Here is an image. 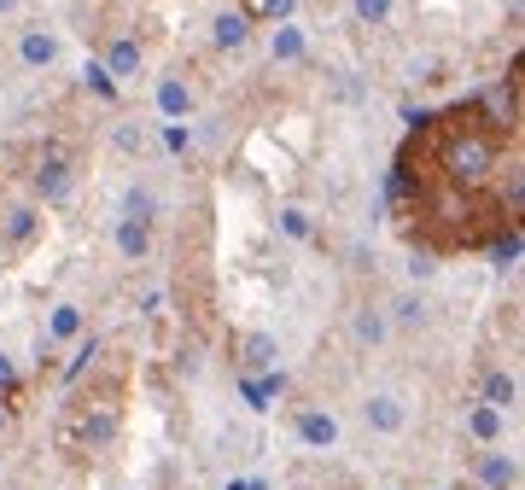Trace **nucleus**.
I'll use <instances>...</instances> for the list:
<instances>
[{
    "mask_svg": "<svg viewBox=\"0 0 525 490\" xmlns=\"http://www.w3.org/2000/svg\"><path fill=\"white\" fill-rule=\"evenodd\" d=\"M362 420H368V432H380V438H397V432L409 426V403H403L397 391H368V403H362Z\"/></svg>",
    "mask_w": 525,
    "mask_h": 490,
    "instance_id": "nucleus-1",
    "label": "nucleus"
},
{
    "mask_svg": "<svg viewBox=\"0 0 525 490\" xmlns=\"http://www.w3.org/2000/svg\"><path fill=\"white\" fill-rule=\"evenodd\" d=\"M70 152L65 146H59V152H47V158H41V170H35V193H41V199H47V205H59V199H65L70 193Z\"/></svg>",
    "mask_w": 525,
    "mask_h": 490,
    "instance_id": "nucleus-2",
    "label": "nucleus"
},
{
    "mask_svg": "<svg viewBox=\"0 0 525 490\" xmlns=\"http://www.w3.org/2000/svg\"><path fill=\"white\" fill-rule=\"evenodd\" d=\"M18 59H24L30 70H53V65H59V35L41 30V24L24 30V35H18Z\"/></svg>",
    "mask_w": 525,
    "mask_h": 490,
    "instance_id": "nucleus-3",
    "label": "nucleus"
},
{
    "mask_svg": "<svg viewBox=\"0 0 525 490\" xmlns=\"http://www.w3.org/2000/svg\"><path fill=\"white\" fill-rule=\"evenodd\" d=\"M140 59H146V53H140V41L135 35H117V41H111V47H105V76H111V82H129V76H140Z\"/></svg>",
    "mask_w": 525,
    "mask_h": 490,
    "instance_id": "nucleus-4",
    "label": "nucleus"
},
{
    "mask_svg": "<svg viewBox=\"0 0 525 490\" xmlns=\"http://www.w3.org/2000/svg\"><path fill=\"white\" fill-rule=\"evenodd\" d=\"M298 438L310 450H333L339 444V420L327 415V409H298Z\"/></svg>",
    "mask_w": 525,
    "mask_h": 490,
    "instance_id": "nucleus-5",
    "label": "nucleus"
},
{
    "mask_svg": "<svg viewBox=\"0 0 525 490\" xmlns=\"http://www.w3.org/2000/svg\"><path fill=\"white\" fill-rule=\"evenodd\" d=\"M304 53H310V35L298 30L292 18H286V24H275V35H269V59H275V65H298Z\"/></svg>",
    "mask_w": 525,
    "mask_h": 490,
    "instance_id": "nucleus-6",
    "label": "nucleus"
},
{
    "mask_svg": "<svg viewBox=\"0 0 525 490\" xmlns=\"http://www.w3.org/2000/svg\"><path fill=\"white\" fill-rule=\"evenodd\" d=\"M479 485L485 490H514L520 485V461H514L508 450H490L485 461H479Z\"/></svg>",
    "mask_w": 525,
    "mask_h": 490,
    "instance_id": "nucleus-7",
    "label": "nucleus"
},
{
    "mask_svg": "<svg viewBox=\"0 0 525 490\" xmlns=\"http://www.w3.org/2000/svg\"><path fill=\"white\" fill-rule=\"evenodd\" d=\"M467 432H473L479 444H496V438L508 432V415L490 409V403H467Z\"/></svg>",
    "mask_w": 525,
    "mask_h": 490,
    "instance_id": "nucleus-8",
    "label": "nucleus"
},
{
    "mask_svg": "<svg viewBox=\"0 0 525 490\" xmlns=\"http://www.w3.org/2000/svg\"><path fill=\"white\" fill-rule=\"evenodd\" d=\"M479 403H490V409H502V415H508V409L520 403V380H514L508 368H490V374H485V397H479Z\"/></svg>",
    "mask_w": 525,
    "mask_h": 490,
    "instance_id": "nucleus-9",
    "label": "nucleus"
},
{
    "mask_svg": "<svg viewBox=\"0 0 525 490\" xmlns=\"http://www.w3.org/2000/svg\"><path fill=\"white\" fill-rule=\"evenodd\" d=\"M245 35H251V24H245V12H216V24H210V41L228 53V47H245Z\"/></svg>",
    "mask_w": 525,
    "mask_h": 490,
    "instance_id": "nucleus-10",
    "label": "nucleus"
},
{
    "mask_svg": "<svg viewBox=\"0 0 525 490\" xmlns=\"http://www.w3.org/2000/svg\"><path fill=\"white\" fill-rule=\"evenodd\" d=\"M117 251L140 263V257L152 251V228H146V222H135V216H123V222H117Z\"/></svg>",
    "mask_w": 525,
    "mask_h": 490,
    "instance_id": "nucleus-11",
    "label": "nucleus"
},
{
    "mask_svg": "<svg viewBox=\"0 0 525 490\" xmlns=\"http://www.w3.org/2000/svg\"><path fill=\"white\" fill-rule=\"evenodd\" d=\"M187 105H193L187 82H181V76H164V82H158V111H164L170 123H181V117H187Z\"/></svg>",
    "mask_w": 525,
    "mask_h": 490,
    "instance_id": "nucleus-12",
    "label": "nucleus"
},
{
    "mask_svg": "<svg viewBox=\"0 0 525 490\" xmlns=\"http://www.w3.org/2000/svg\"><path fill=\"white\" fill-rule=\"evenodd\" d=\"M35 228H41V210H6V245H30Z\"/></svg>",
    "mask_w": 525,
    "mask_h": 490,
    "instance_id": "nucleus-13",
    "label": "nucleus"
},
{
    "mask_svg": "<svg viewBox=\"0 0 525 490\" xmlns=\"http://www.w3.org/2000/svg\"><path fill=\"white\" fill-rule=\"evenodd\" d=\"M123 216H135V222L152 228V222H158V193H152V187H129V193H123Z\"/></svg>",
    "mask_w": 525,
    "mask_h": 490,
    "instance_id": "nucleus-14",
    "label": "nucleus"
},
{
    "mask_svg": "<svg viewBox=\"0 0 525 490\" xmlns=\"http://www.w3.org/2000/svg\"><path fill=\"white\" fill-rule=\"evenodd\" d=\"M240 12H245V24H286L292 18V0H240Z\"/></svg>",
    "mask_w": 525,
    "mask_h": 490,
    "instance_id": "nucleus-15",
    "label": "nucleus"
},
{
    "mask_svg": "<svg viewBox=\"0 0 525 490\" xmlns=\"http://www.w3.org/2000/svg\"><path fill=\"white\" fill-rule=\"evenodd\" d=\"M391 315H397V327H426V298H420V292H397V298H391Z\"/></svg>",
    "mask_w": 525,
    "mask_h": 490,
    "instance_id": "nucleus-16",
    "label": "nucleus"
},
{
    "mask_svg": "<svg viewBox=\"0 0 525 490\" xmlns=\"http://www.w3.org/2000/svg\"><path fill=\"white\" fill-rule=\"evenodd\" d=\"M245 368H251V374H263V368H275V339H269V333H251V339H245Z\"/></svg>",
    "mask_w": 525,
    "mask_h": 490,
    "instance_id": "nucleus-17",
    "label": "nucleus"
},
{
    "mask_svg": "<svg viewBox=\"0 0 525 490\" xmlns=\"http://www.w3.org/2000/svg\"><path fill=\"white\" fill-rule=\"evenodd\" d=\"M47 333H53V339H76V333H82V310H76V304H53Z\"/></svg>",
    "mask_w": 525,
    "mask_h": 490,
    "instance_id": "nucleus-18",
    "label": "nucleus"
},
{
    "mask_svg": "<svg viewBox=\"0 0 525 490\" xmlns=\"http://www.w3.org/2000/svg\"><path fill=\"white\" fill-rule=\"evenodd\" d=\"M356 339H362V345H385V315L374 310V304L356 310Z\"/></svg>",
    "mask_w": 525,
    "mask_h": 490,
    "instance_id": "nucleus-19",
    "label": "nucleus"
},
{
    "mask_svg": "<svg viewBox=\"0 0 525 490\" xmlns=\"http://www.w3.org/2000/svg\"><path fill=\"white\" fill-rule=\"evenodd\" d=\"M490 257H496V269H514V263H520V228H514V222H508V228L496 234Z\"/></svg>",
    "mask_w": 525,
    "mask_h": 490,
    "instance_id": "nucleus-20",
    "label": "nucleus"
},
{
    "mask_svg": "<svg viewBox=\"0 0 525 490\" xmlns=\"http://www.w3.org/2000/svg\"><path fill=\"white\" fill-rule=\"evenodd\" d=\"M350 12H356V24H368V30L391 24V0H350Z\"/></svg>",
    "mask_w": 525,
    "mask_h": 490,
    "instance_id": "nucleus-21",
    "label": "nucleus"
},
{
    "mask_svg": "<svg viewBox=\"0 0 525 490\" xmlns=\"http://www.w3.org/2000/svg\"><path fill=\"white\" fill-rule=\"evenodd\" d=\"M280 228H286V234H292V240H310V210H280Z\"/></svg>",
    "mask_w": 525,
    "mask_h": 490,
    "instance_id": "nucleus-22",
    "label": "nucleus"
},
{
    "mask_svg": "<svg viewBox=\"0 0 525 490\" xmlns=\"http://www.w3.org/2000/svg\"><path fill=\"white\" fill-rule=\"evenodd\" d=\"M82 88H94L100 100H111V94H117V82H111V76H105L100 65H88V70H82Z\"/></svg>",
    "mask_w": 525,
    "mask_h": 490,
    "instance_id": "nucleus-23",
    "label": "nucleus"
},
{
    "mask_svg": "<svg viewBox=\"0 0 525 490\" xmlns=\"http://www.w3.org/2000/svg\"><path fill=\"white\" fill-rule=\"evenodd\" d=\"M187 123H170V129H164V146H170V152H187Z\"/></svg>",
    "mask_w": 525,
    "mask_h": 490,
    "instance_id": "nucleus-24",
    "label": "nucleus"
},
{
    "mask_svg": "<svg viewBox=\"0 0 525 490\" xmlns=\"http://www.w3.org/2000/svg\"><path fill=\"white\" fill-rule=\"evenodd\" d=\"M117 146H123V152H140V129H117Z\"/></svg>",
    "mask_w": 525,
    "mask_h": 490,
    "instance_id": "nucleus-25",
    "label": "nucleus"
},
{
    "mask_svg": "<svg viewBox=\"0 0 525 490\" xmlns=\"http://www.w3.org/2000/svg\"><path fill=\"white\" fill-rule=\"evenodd\" d=\"M12 385H18V374H12V362H6V356H0V397H6V391H12Z\"/></svg>",
    "mask_w": 525,
    "mask_h": 490,
    "instance_id": "nucleus-26",
    "label": "nucleus"
},
{
    "mask_svg": "<svg viewBox=\"0 0 525 490\" xmlns=\"http://www.w3.org/2000/svg\"><path fill=\"white\" fill-rule=\"evenodd\" d=\"M18 6H24V0H0V18H6V12H18Z\"/></svg>",
    "mask_w": 525,
    "mask_h": 490,
    "instance_id": "nucleus-27",
    "label": "nucleus"
},
{
    "mask_svg": "<svg viewBox=\"0 0 525 490\" xmlns=\"http://www.w3.org/2000/svg\"><path fill=\"white\" fill-rule=\"evenodd\" d=\"M0 432H6V409H0Z\"/></svg>",
    "mask_w": 525,
    "mask_h": 490,
    "instance_id": "nucleus-28",
    "label": "nucleus"
}]
</instances>
